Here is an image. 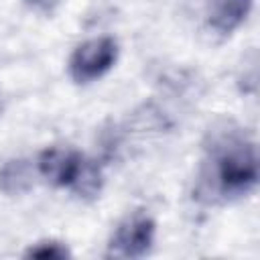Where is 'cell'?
I'll list each match as a JSON object with an SVG mask.
<instances>
[{
	"instance_id": "52a82bcc",
	"label": "cell",
	"mask_w": 260,
	"mask_h": 260,
	"mask_svg": "<svg viewBox=\"0 0 260 260\" xmlns=\"http://www.w3.org/2000/svg\"><path fill=\"white\" fill-rule=\"evenodd\" d=\"M102 187H104L102 165L93 158L83 156V162H81L73 183L69 185V191L81 201H93V199L100 197Z\"/></svg>"
},
{
	"instance_id": "ba28073f",
	"label": "cell",
	"mask_w": 260,
	"mask_h": 260,
	"mask_svg": "<svg viewBox=\"0 0 260 260\" xmlns=\"http://www.w3.org/2000/svg\"><path fill=\"white\" fill-rule=\"evenodd\" d=\"M24 258H37V260H67L71 258V250L67 248L65 242L61 240H39L35 244H30L24 250Z\"/></svg>"
},
{
	"instance_id": "6da1fadb",
	"label": "cell",
	"mask_w": 260,
	"mask_h": 260,
	"mask_svg": "<svg viewBox=\"0 0 260 260\" xmlns=\"http://www.w3.org/2000/svg\"><path fill=\"white\" fill-rule=\"evenodd\" d=\"M203 156L193 183L201 205H223L250 195L258 183L256 142L236 120H215L203 136Z\"/></svg>"
},
{
	"instance_id": "8992f818",
	"label": "cell",
	"mask_w": 260,
	"mask_h": 260,
	"mask_svg": "<svg viewBox=\"0 0 260 260\" xmlns=\"http://www.w3.org/2000/svg\"><path fill=\"white\" fill-rule=\"evenodd\" d=\"M37 167L28 158H10L0 167V191L6 197L26 195L35 187Z\"/></svg>"
},
{
	"instance_id": "9c48e42d",
	"label": "cell",
	"mask_w": 260,
	"mask_h": 260,
	"mask_svg": "<svg viewBox=\"0 0 260 260\" xmlns=\"http://www.w3.org/2000/svg\"><path fill=\"white\" fill-rule=\"evenodd\" d=\"M30 10H35V12H39V14H45V16H49V14H53L55 12V8H57V4H59V0H22Z\"/></svg>"
},
{
	"instance_id": "7a4b0ae2",
	"label": "cell",
	"mask_w": 260,
	"mask_h": 260,
	"mask_svg": "<svg viewBox=\"0 0 260 260\" xmlns=\"http://www.w3.org/2000/svg\"><path fill=\"white\" fill-rule=\"evenodd\" d=\"M154 236L156 221L152 219V215L144 209H134L116 223L106 246V256L124 260L142 258L152 250Z\"/></svg>"
},
{
	"instance_id": "5b68a950",
	"label": "cell",
	"mask_w": 260,
	"mask_h": 260,
	"mask_svg": "<svg viewBox=\"0 0 260 260\" xmlns=\"http://www.w3.org/2000/svg\"><path fill=\"white\" fill-rule=\"evenodd\" d=\"M209 28L219 37L238 30L252 10V0H203Z\"/></svg>"
},
{
	"instance_id": "277c9868",
	"label": "cell",
	"mask_w": 260,
	"mask_h": 260,
	"mask_svg": "<svg viewBox=\"0 0 260 260\" xmlns=\"http://www.w3.org/2000/svg\"><path fill=\"white\" fill-rule=\"evenodd\" d=\"M83 156L85 154L71 146H47L35 160L37 175L51 187L69 189L83 162Z\"/></svg>"
},
{
	"instance_id": "3957f363",
	"label": "cell",
	"mask_w": 260,
	"mask_h": 260,
	"mask_svg": "<svg viewBox=\"0 0 260 260\" xmlns=\"http://www.w3.org/2000/svg\"><path fill=\"white\" fill-rule=\"evenodd\" d=\"M118 53H120L118 41L110 35L87 39L73 49L67 61L69 77L79 85L98 81L116 65Z\"/></svg>"
}]
</instances>
